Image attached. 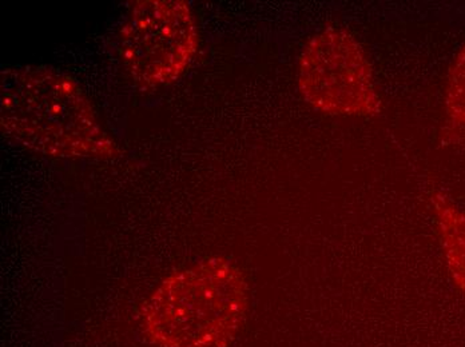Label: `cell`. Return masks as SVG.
<instances>
[{
    "label": "cell",
    "mask_w": 465,
    "mask_h": 347,
    "mask_svg": "<svg viewBox=\"0 0 465 347\" xmlns=\"http://www.w3.org/2000/svg\"><path fill=\"white\" fill-rule=\"evenodd\" d=\"M248 279L223 256L170 274L142 307L147 341L157 347H229L246 323Z\"/></svg>",
    "instance_id": "cell-2"
},
{
    "label": "cell",
    "mask_w": 465,
    "mask_h": 347,
    "mask_svg": "<svg viewBox=\"0 0 465 347\" xmlns=\"http://www.w3.org/2000/svg\"><path fill=\"white\" fill-rule=\"evenodd\" d=\"M198 30L183 0H140L119 34V56L142 89L169 86L183 75L197 53Z\"/></svg>",
    "instance_id": "cell-4"
},
{
    "label": "cell",
    "mask_w": 465,
    "mask_h": 347,
    "mask_svg": "<svg viewBox=\"0 0 465 347\" xmlns=\"http://www.w3.org/2000/svg\"><path fill=\"white\" fill-rule=\"evenodd\" d=\"M445 135L465 146V44L456 53L445 84Z\"/></svg>",
    "instance_id": "cell-6"
},
{
    "label": "cell",
    "mask_w": 465,
    "mask_h": 347,
    "mask_svg": "<svg viewBox=\"0 0 465 347\" xmlns=\"http://www.w3.org/2000/svg\"><path fill=\"white\" fill-rule=\"evenodd\" d=\"M3 134L39 154L70 159L118 157L84 90L48 67H13L2 72Z\"/></svg>",
    "instance_id": "cell-1"
},
{
    "label": "cell",
    "mask_w": 465,
    "mask_h": 347,
    "mask_svg": "<svg viewBox=\"0 0 465 347\" xmlns=\"http://www.w3.org/2000/svg\"><path fill=\"white\" fill-rule=\"evenodd\" d=\"M303 101L329 117L371 118L382 101L364 47L344 28L326 27L312 36L299 59Z\"/></svg>",
    "instance_id": "cell-3"
},
{
    "label": "cell",
    "mask_w": 465,
    "mask_h": 347,
    "mask_svg": "<svg viewBox=\"0 0 465 347\" xmlns=\"http://www.w3.org/2000/svg\"><path fill=\"white\" fill-rule=\"evenodd\" d=\"M430 207L448 272L465 297V211L440 193L430 196Z\"/></svg>",
    "instance_id": "cell-5"
}]
</instances>
